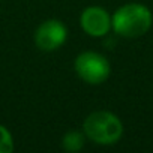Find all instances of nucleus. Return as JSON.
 Segmentation results:
<instances>
[{"label": "nucleus", "instance_id": "0eeeda50", "mask_svg": "<svg viewBox=\"0 0 153 153\" xmlns=\"http://www.w3.org/2000/svg\"><path fill=\"white\" fill-rule=\"evenodd\" d=\"M12 150H14V138L3 125H0V153H11Z\"/></svg>", "mask_w": 153, "mask_h": 153}, {"label": "nucleus", "instance_id": "7ed1b4c3", "mask_svg": "<svg viewBox=\"0 0 153 153\" xmlns=\"http://www.w3.org/2000/svg\"><path fill=\"white\" fill-rule=\"evenodd\" d=\"M75 72L83 81L89 84H101L110 76L111 66L102 54L95 51H84L75 59Z\"/></svg>", "mask_w": 153, "mask_h": 153}, {"label": "nucleus", "instance_id": "20e7f679", "mask_svg": "<svg viewBox=\"0 0 153 153\" xmlns=\"http://www.w3.org/2000/svg\"><path fill=\"white\" fill-rule=\"evenodd\" d=\"M66 36H68V30L62 21L47 20L36 29L35 42L36 47L44 51H54L65 44Z\"/></svg>", "mask_w": 153, "mask_h": 153}, {"label": "nucleus", "instance_id": "423d86ee", "mask_svg": "<svg viewBox=\"0 0 153 153\" xmlns=\"http://www.w3.org/2000/svg\"><path fill=\"white\" fill-rule=\"evenodd\" d=\"M63 149L68 152H80L84 146V137L81 132H76V131H71L63 137Z\"/></svg>", "mask_w": 153, "mask_h": 153}, {"label": "nucleus", "instance_id": "f257e3e1", "mask_svg": "<svg viewBox=\"0 0 153 153\" xmlns=\"http://www.w3.org/2000/svg\"><path fill=\"white\" fill-rule=\"evenodd\" d=\"M153 23L150 9L140 3L120 6L111 17V27L123 38H138L149 32Z\"/></svg>", "mask_w": 153, "mask_h": 153}, {"label": "nucleus", "instance_id": "f03ea898", "mask_svg": "<svg viewBox=\"0 0 153 153\" xmlns=\"http://www.w3.org/2000/svg\"><path fill=\"white\" fill-rule=\"evenodd\" d=\"M83 129L86 137L93 143L110 146L120 140L123 134V123L110 111H95L86 117Z\"/></svg>", "mask_w": 153, "mask_h": 153}, {"label": "nucleus", "instance_id": "39448f33", "mask_svg": "<svg viewBox=\"0 0 153 153\" xmlns=\"http://www.w3.org/2000/svg\"><path fill=\"white\" fill-rule=\"evenodd\" d=\"M80 24L87 35L93 38H101L110 32L111 17L101 6H89L83 11L80 17Z\"/></svg>", "mask_w": 153, "mask_h": 153}]
</instances>
